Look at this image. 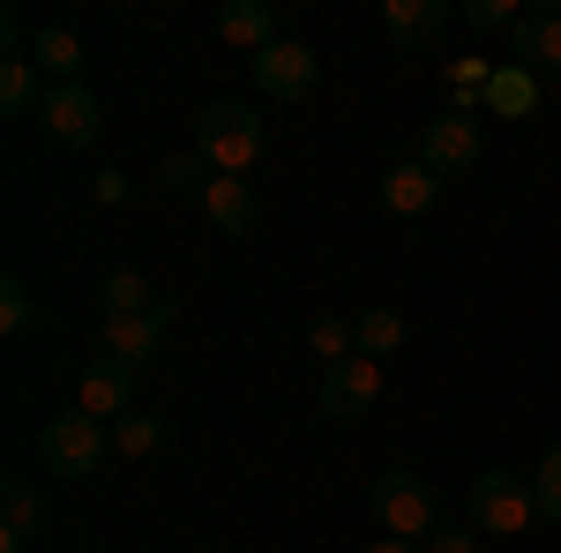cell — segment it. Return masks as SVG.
<instances>
[{
	"label": "cell",
	"instance_id": "31",
	"mask_svg": "<svg viewBox=\"0 0 561 553\" xmlns=\"http://www.w3.org/2000/svg\"><path fill=\"white\" fill-rule=\"evenodd\" d=\"M0 45H8V60H23V15H15V8L0 15Z\"/></svg>",
	"mask_w": 561,
	"mask_h": 553
},
{
	"label": "cell",
	"instance_id": "4",
	"mask_svg": "<svg viewBox=\"0 0 561 553\" xmlns=\"http://www.w3.org/2000/svg\"><path fill=\"white\" fill-rule=\"evenodd\" d=\"M375 516H382L389 539H427L442 523V502H434V486L420 471H382L375 479Z\"/></svg>",
	"mask_w": 561,
	"mask_h": 553
},
{
	"label": "cell",
	"instance_id": "29",
	"mask_svg": "<svg viewBox=\"0 0 561 553\" xmlns=\"http://www.w3.org/2000/svg\"><path fill=\"white\" fill-rule=\"evenodd\" d=\"M90 195H98L105 210H121V203L135 195V180H128V172H98V180H90Z\"/></svg>",
	"mask_w": 561,
	"mask_h": 553
},
{
	"label": "cell",
	"instance_id": "13",
	"mask_svg": "<svg viewBox=\"0 0 561 553\" xmlns=\"http://www.w3.org/2000/svg\"><path fill=\"white\" fill-rule=\"evenodd\" d=\"M203 217H210L225 240H248V232L262 224V203H255V187H248V180L217 172V180H210V195H203Z\"/></svg>",
	"mask_w": 561,
	"mask_h": 553
},
{
	"label": "cell",
	"instance_id": "18",
	"mask_svg": "<svg viewBox=\"0 0 561 553\" xmlns=\"http://www.w3.org/2000/svg\"><path fill=\"white\" fill-rule=\"evenodd\" d=\"M352 337H359V359L382 367L389 352H404V314L397 307H367V314H352Z\"/></svg>",
	"mask_w": 561,
	"mask_h": 553
},
{
	"label": "cell",
	"instance_id": "12",
	"mask_svg": "<svg viewBox=\"0 0 561 553\" xmlns=\"http://www.w3.org/2000/svg\"><path fill=\"white\" fill-rule=\"evenodd\" d=\"M510 60L531 68V76H561V15H547V8L517 15V31H510Z\"/></svg>",
	"mask_w": 561,
	"mask_h": 553
},
{
	"label": "cell",
	"instance_id": "25",
	"mask_svg": "<svg viewBox=\"0 0 561 553\" xmlns=\"http://www.w3.org/2000/svg\"><path fill=\"white\" fill-rule=\"evenodd\" d=\"M0 330H8V337L38 330V299L23 292V277H0Z\"/></svg>",
	"mask_w": 561,
	"mask_h": 553
},
{
	"label": "cell",
	"instance_id": "21",
	"mask_svg": "<svg viewBox=\"0 0 561 553\" xmlns=\"http://www.w3.org/2000/svg\"><path fill=\"white\" fill-rule=\"evenodd\" d=\"M98 307H105V314H150V307H158V292H150L135 269H105V285H98Z\"/></svg>",
	"mask_w": 561,
	"mask_h": 553
},
{
	"label": "cell",
	"instance_id": "22",
	"mask_svg": "<svg viewBox=\"0 0 561 553\" xmlns=\"http://www.w3.org/2000/svg\"><path fill=\"white\" fill-rule=\"evenodd\" d=\"M486 83H494V60H479V53H465V60H449V97H457V113H472V105H486Z\"/></svg>",
	"mask_w": 561,
	"mask_h": 553
},
{
	"label": "cell",
	"instance_id": "33",
	"mask_svg": "<svg viewBox=\"0 0 561 553\" xmlns=\"http://www.w3.org/2000/svg\"><path fill=\"white\" fill-rule=\"evenodd\" d=\"M0 553H31V539H15V531H0Z\"/></svg>",
	"mask_w": 561,
	"mask_h": 553
},
{
	"label": "cell",
	"instance_id": "23",
	"mask_svg": "<svg viewBox=\"0 0 561 553\" xmlns=\"http://www.w3.org/2000/svg\"><path fill=\"white\" fill-rule=\"evenodd\" d=\"M307 344H314L330 367H337V359H359V337H352L345 314H314V322H307Z\"/></svg>",
	"mask_w": 561,
	"mask_h": 553
},
{
	"label": "cell",
	"instance_id": "2",
	"mask_svg": "<svg viewBox=\"0 0 561 553\" xmlns=\"http://www.w3.org/2000/svg\"><path fill=\"white\" fill-rule=\"evenodd\" d=\"M465 516H472V531H494V539H510L524 523H539V494H531V479L510 464L479 471L472 494H465Z\"/></svg>",
	"mask_w": 561,
	"mask_h": 553
},
{
	"label": "cell",
	"instance_id": "1",
	"mask_svg": "<svg viewBox=\"0 0 561 553\" xmlns=\"http://www.w3.org/2000/svg\"><path fill=\"white\" fill-rule=\"evenodd\" d=\"M262 142H270V128H262V113L248 97H210V105L195 113V150L210 158V172H232V180L255 172Z\"/></svg>",
	"mask_w": 561,
	"mask_h": 553
},
{
	"label": "cell",
	"instance_id": "20",
	"mask_svg": "<svg viewBox=\"0 0 561 553\" xmlns=\"http://www.w3.org/2000/svg\"><path fill=\"white\" fill-rule=\"evenodd\" d=\"M158 180H165V195H173V203H203V195H210V158H203V150H180V158H165V172H158Z\"/></svg>",
	"mask_w": 561,
	"mask_h": 553
},
{
	"label": "cell",
	"instance_id": "19",
	"mask_svg": "<svg viewBox=\"0 0 561 553\" xmlns=\"http://www.w3.org/2000/svg\"><path fill=\"white\" fill-rule=\"evenodd\" d=\"M0 516H8L15 539H45V494L31 479H8V486H0Z\"/></svg>",
	"mask_w": 561,
	"mask_h": 553
},
{
	"label": "cell",
	"instance_id": "32",
	"mask_svg": "<svg viewBox=\"0 0 561 553\" xmlns=\"http://www.w3.org/2000/svg\"><path fill=\"white\" fill-rule=\"evenodd\" d=\"M367 553H427V546H420V539H375Z\"/></svg>",
	"mask_w": 561,
	"mask_h": 553
},
{
	"label": "cell",
	"instance_id": "27",
	"mask_svg": "<svg viewBox=\"0 0 561 553\" xmlns=\"http://www.w3.org/2000/svg\"><path fill=\"white\" fill-rule=\"evenodd\" d=\"M158 434H165V426L150 419V412H128V419H113V449H121V457H150Z\"/></svg>",
	"mask_w": 561,
	"mask_h": 553
},
{
	"label": "cell",
	"instance_id": "16",
	"mask_svg": "<svg viewBox=\"0 0 561 553\" xmlns=\"http://www.w3.org/2000/svg\"><path fill=\"white\" fill-rule=\"evenodd\" d=\"M486 113H494V120H531V113H539V76H531V68H517V60H494Z\"/></svg>",
	"mask_w": 561,
	"mask_h": 553
},
{
	"label": "cell",
	"instance_id": "28",
	"mask_svg": "<svg viewBox=\"0 0 561 553\" xmlns=\"http://www.w3.org/2000/svg\"><path fill=\"white\" fill-rule=\"evenodd\" d=\"M465 23H472V31H502V23L517 31V8H510V0H465Z\"/></svg>",
	"mask_w": 561,
	"mask_h": 553
},
{
	"label": "cell",
	"instance_id": "10",
	"mask_svg": "<svg viewBox=\"0 0 561 553\" xmlns=\"http://www.w3.org/2000/svg\"><path fill=\"white\" fill-rule=\"evenodd\" d=\"M449 23H457L449 0H389L382 8V31L404 45V53H434V45L449 38Z\"/></svg>",
	"mask_w": 561,
	"mask_h": 553
},
{
	"label": "cell",
	"instance_id": "6",
	"mask_svg": "<svg viewBox=\"0 0 561 553\" xmlns=\"http://www.w3.org/2000/svg\"><path fill=\"white\" fill-rule=\"evenodd\" d=\"M322 419H337V426H359L375 404H382V367L375 359H337L330 375H322Z\"/></svg>",
	"mask_w": 561,
	"mask_h": 553
},
{
	"label": "cell",
	"instance_id": "9",
	"mask_svg": "<svg viewBox=\"0 0 561 553\" xmlns=\"http://www.w3.org/2000/svg\"><path fill=\"white\" fill-rule=\"evenodd\" d=\"M255 83H262V97H307V90L322 83V60H314V45H300V38H277L270 53H255Z\"/></svg>",
	"mask_w": 561,
	"mask_h": 553
},
{
	"label": "cell",
	"instance_id": "11",
	"mask_svg": "<svg viewBox=\"0 0 561 553\" xmlns=\"http://www.w3.org/2000/svg\"><path fill=\"white\" fill-rule=\"evenodd\" d=\"M83 412H90V419H128V412H135V367H128V359L105 352V359H90V367H83Z\"/></svg>",
	"mask_w": 561,
	"mask_h": 553
},
{
	"label": "cell",
	"instance_id": "30",
	"mask_svg": "<svg viewBox=\"0 0 561 553\" xmlns=\"http://www.w3.org/2000/svg\"><path fill=\"white\" fill-rule=\"evenodd\" d=\"M427 553H479V546L465 539V523H434V531H427Z\"/></svg>",
	"mask_w": 561,
	"mask_h": 553
},
{
	"label": "cell",
	"instance_id": "14",
	"mask_svg": "<svg viewBox=\"0 0 561 553\" xmlns=\"http://www.w3.org/2000/svg\"><path fill=\"white\" fill-rule=\"evenodd\" d=\"M434 195H442V172H427L420 158H404V165L382 172V210L389 217H427Z\"/></svg>",
	"mask_w": 561,
	"mask_h": 553
},
{
	"label": "cell",
	"instance_id": "24",
	"mask_svg": "<svg viewBox=\"0 0 561 553\" xmlns=\"http://www.w3.org/2000/svg\"><path fill=\"white\" fill-rule=\"evenodd\" d=\"M45 97H38V68L31 60H8L0 68V113H38Z\"/></svg>",
	"mask_w": 561,
	"mask_h": 553
},
{
	"label": "cell",
	"instance_id": "17",
	"mask_svg": "<svg viewBox=\"0 0 561 553\" xmlns=\"http://www.w3.org/2000/svg\"><path fill=\"white\" fill-rule=\"evenodd\" d=\"M83 38H76V31H60V23H45L38 38H31V68H45V76H53V83H83Z\"/></svg>",
	"mask_w": 561,
	"mask_h": 553
},
{
	"label": "cell",
	"instance_id": "26",
	"mask_svg": "<svg viewBox=\"0 0 561 553\" xmlns=\"http://www.w3.org/2000/svg\"><path fill=\"white\" fill-rule=\"evenodd\" d=\"M531 494H539V523H561V441L539 457V471H531Z\"/></svg>",
	"mask_w": 561,
	"mask_h": 553
},
{
	"label": "cell",
	"instance_id": "5",
	"mask_svg": "<svg viewBox=\"0 0 561 553\" xmlns=\"http://www.w3.org/2000/svg\"><path fill=\"white\" fill-rule=\"evenodd\" d=\"M38 128L53 150H90L98 142V128H105V113H98V97H90V83H53L38 105Z\"/></svg>",
	"mask_w": 561,
	"mask_h": 553
},
{
	"label": "cell",
	"instance_id": "3",
	"mask_svg": "<svg viewBox=\"0 0 561 553\" xmlns=\"http://www.w3.org/2000/svg\"><path fill=\"white\" fill-rule=\"evenodd\" d=\"M38 457H45L53 479H90V471L105 464V419H90L83 404H76V412H60V419H45Z\"/></svg>",
	"mask_w": 561,
	"mask_h": 553
},
{
	"label": "cell",
	"instance_id": "7",
	"mask_svg": "<svg viewBox=\"0 0 561 553\" xmlns=\"http://www.w3.org/2000/svg\"><path fill=\"white\" fill-rule=\"evenodd\" d=\"M165 330H173V299H158L150 314H105V352L142 375V367L165 359Z\"/></svg>",
	"mask_w": 561,
	"mask_h": 553
},
{
	"label": "cell",
	"instance_id": "8",
	"mask_svg": "<svg viewBox=\"0 0 561 553\" xmlns=\"http://www.w3.org/2000/svg\"><path fill=\"white\" fill-rule=\"evenodd\" d=\"M479 150H486V128H479L472 113H442V120H427L420 128V165L427 172H465V165H479Z\"/></svg>",
	"mask_w": 561,
	"mask_h": 553
},
{
	"label": "cell",
	"instance_id": "15",
	"mask_svg": "<svg viewBox=\"0 0 561 553\" xmlns=\"http://www.w3.org/2000/svg\"><path fill=\"white\" fill-rule=\"evenodd\" d=\"M217 31H225V45L270 53V45H277V8H270V0H225V8H217Z\"/></svg>",
	"mask_w": 561,
	"mask_h": 553
}]
</instances>
